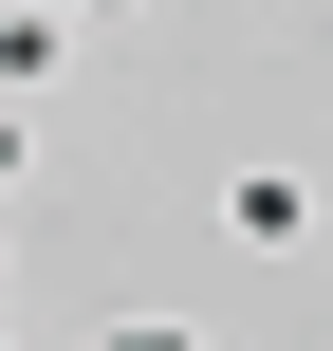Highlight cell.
Instances as JSON below:
<instances>
[{
	"instance_id": "6da1fadb",
	"label": "cell",
	"mask_w": 333,
	"mask_h": 351,
	"mask_svg": "<svg viewBox=\"0 0 333 351\" xmlns=\"http://www.w3.org/2000/svg\"><path fill=\"white\" fill-rule=\"evenodd\" d=\"M222 222L278 259V241H315V185H297V167H241V185H222Z\"/></svg>"
},
{
	"instance_id": "7a4b0ae2",
	"label": "cell",
	"mask_w": 333,
	"mask_h": 351,
	"mask_svg": "<svg viewBox=\"0 0 333 351\" xmlns=\"http://www.w3.org/2000/svg\"><path fill=\"white\" fill-rule=\"evenodd\" d=\"M56 74H74V19L19 0V19H0V93H56Z\"/></svg>"
},
{
	"instance_id": "3957f363",
	"label": "cell",
	"mask_w": 333,
	"mask_h": 351,
	"mask_svg": "<svg viewBox=\"0 0 333 351\" xmlns=\"http://www.w3.org/2000/svg\"><path fill=\"white\" fill-rule=\"evenodd\" d=\"M93 351H204V333H185V315H111Z\"/></svg>"
},
{
	"instance_id": "277c9868",
	"label": "cell",
	"mask_w": 333,
	"mask_h": 351,
	"mask_svg": "<svg viewBox=\"0 0 333 351\" xmlns=\"http://www.w3.org/2000/svg\"><path fill=\"white\" fill-rule=\"evenodd\" d=\"M19 167H37V130H19V111H0V185H19Z\"/></svg>"
},
{
	"instance_id": "5b68a950",
	"label": "cell",
	"mask_w": 333,
	"mask_h": 351,
	"mask_svg": "<svg viewBox=\"0 0 333 351\" xmlns=\"http://www.w3.org/2000/svg\"><path fill=\"white\" fill-rule=\"evenodd\" d=\"M56 19H148V0H56Z\"/></svg>"
}]
</instances>
